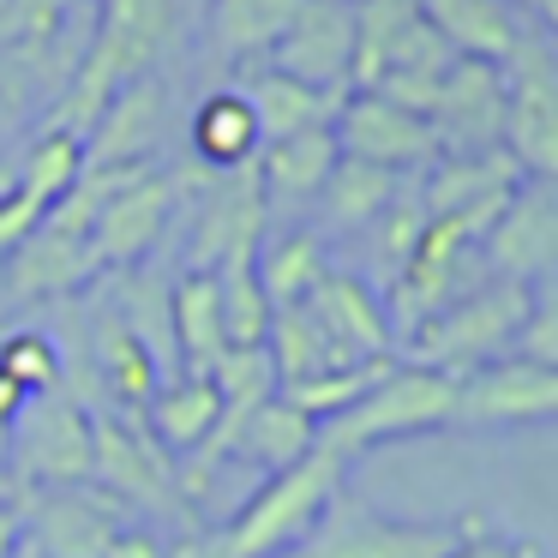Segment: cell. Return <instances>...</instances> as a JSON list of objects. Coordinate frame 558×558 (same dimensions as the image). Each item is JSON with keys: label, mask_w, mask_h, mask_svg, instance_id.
Returning a JSON list of instances; mask_svg holds the SVG:
<instances>
[{"label": "cell", "mask_w": 558, "mask_h": 558, "mask_svg": "<svg viewBox=\"0 0 558 558\" xmlns=\"http://www.w3.org/2000/svg\"><path fill=\"white\" fill-rule=\"evenodd\" d=\"M445 558H541L529 541H510V534H493L486 522H462L457 529V546Z\"/></svg>", "instance_id": "35"}, {"label": "cell", "mask_w": 558, "mask_h": 558, "mask_svg": "<svg viewBox=\"0 0 558 558\" xmlns=\"http://www.w3.org/2000/svg\"><path fill=\"white\" fill-rule=\"evenodd\" d=\"M169 558H234V553L222 541V529H186L169 541Z\"/></svg>", "instance_id": "36"}, {"label": "cell", "mask_w": 558, "mask_h": 558, "mask_svg": "<svg viewBox=\"0 0 558 558\" xmlns=\"http://www.w3.org/2000/svg\"><path fill=\"white\" fill-rule=\"evenodd\" d=\"M330 133H337L342 157L378 162V169H390V174H421L426 162L438 157L426 114L402 109V102L378 97V90H349V97L337 102Z\"/></svg>", "instance_id": "11"}, {"label": "cell", "mask_w": 558, "mask_h": 558, "mask_svg": "<svg viewBox=\"0 0 558 558\" xmlns=\"http://www.w3.org/2000/svg\"><path fill=\"white\" fill-rule=\"evenodd\" d=\"M253 270H258V289H265L270 306H294L325 277V241H318V229H289L277 241H258Z\"/></svg>", "instance_id": "29"}, {"label": "cell", "mask_w": 558, "mask_h": 558, "mask_svg": "<svg viewBox=\"0 0 558 558\" xmlns=\"http://www.w3.org/2000/svg\"><path fill=\"white\" fill-rule=\"evenodd\" d=\"M7 558H43V553H37V546L25 541V534H19V541H13V553H7Z\"/></svg>", "instance_id": "40"}, {"label": "cell", "mask_w": 558, "mask_h": 558, "mask_svg": "<svg viewBox=\"0 0 558 558\" xmlns=\"http://www.w3.org/2000/svg\"><path fill=\"white\" fill-rule=\"evenodd\" d=\"M558 258V210H553V181H522L505 198L481 234V265L510 282H546Z\"/></svg>", "instance_id": "14"}, {"label": "cell", "mask_w": 558, "mask_h": 558, "mask_svg": "<svg viewBox=\"0 0 558 558\" xmlns=\"http://www.w3.org/2000/svg\"><path fill=\"white\" fill-rule=\"evenodd\" d=\"M414 7L450 49L474 54V61H505L510 43L529 31L522 7H510V0H414Z\"/></svg>", "instance_id": "24"}, {"label": "cell", "mask_w": 558, "mask_h": 558, "mask_svg": "<svg viewBox=\"0 0 558 558\" xmlns=\"http://www.w3.org/2000/svg\"><path fill=\"white\" fill-rule=\"evenodd\" d=\"M85 277H97V253H90L85 234H61L49 222L25 234V241L7 253V289L19 301H43V294H66Z\"/></svg>", "instance_id": "22"}, {"label": "cell", "mask_w": 558, "mask_h": 558, "mask_svg": "<svg viewBox=\"0 0 558 558\" xmlns=\"http://www.w3.org/2000/svg\"><path fill=\"white\" fill-rule=\"evenodd\" d=\"M301 0H210V49L234 66H253L289 31Z\"/></svg>", "instance_id": "27"}, {"label": "cell", "mask_w": 558, "mask_h": 558, "mask_svg": "<svg viewBox=\"0 0 558 558\" xmlns=\"http://www.w3.org/2000/svg\"><path fill=\"white\" fill-rule=\"evenodd\" d=\"M102 558H169V541H162V534H150V529H121Z\"/></svg>", "instance_id": "37"}, {"label": "cell", "mask_w": 558, "mask_h": 558, "mask_svg": "<svg viewBox=\"0 0 558 558\" xmlns=\"http://www.w3.org/2000/svg\"><path fill=\"white\" fill-rule=\"evenodd\" d=\"M169 205H174V174H138L126 181L109 205L97 210L90 222V253H97V270H121V265H138V258L157 246L162 222H169Z\"/></svg>", "instance_id": "15"}, {"label": "cell", "mask_w": 558, "mask_h": 558, "mask_svg": "<svg viewBox=\"0 0 558 558\" xmlns=\"http://www.w3.org/2000/svg\"><path fill=\"white\" fill-rule=\"evenodd\" d=\"M85 169V138L78 133H61L54 126L49 138H37V150L25 157V174L13 181V193L0 198V253H13L43 217L66 198V186L78 181Z\"/></svg>", "instance_id": "16"}, {"label": "cell", "mask_w": 558, "mask_h": 558, "mask_svg": "<svg viewBox=\"0 0 558 558\" xmlns=\"http://www.w3.org/2000/svg\"><path fill=\"white\" fill-rule=\"evenodd\" d=\"M229 174V186H217L205 205V222H198L193 234V270H217L229 265V258H253L258 241H265V193H258V174L253 162H241V169H222Z\"/></svg>", "instance_id": "17"}, {"label": "cell", "mask_w": 558, "mask_h": 558, "mask_svg": "<svg viewBox=\"0 0 558 558\" xmlns=\"http://www.w3.org/2000/svg\"><path fill=\"white\" fill-rule=\"evenodd\" d=\"M169 337L186 373H210L217 354L229 349L222 337V301H217V270H186L169 289Z\"/></svg>", "instance_id": "25"}, {"label": "cell", "mask_w": 558, "mask_h": 558, "mask_svg": "<svg viewBox=\"0 0 558 558\" xmlns=\"http://www.w3.org/2000/svg\"><path fill=\"white\" fill-rule=\"evenodd\" d=\"M25 409V390L13 385V378H0V433H7V426H13V414Z\"/></svg>", "instance_id": "38"}, {"label": "cell", "mask_w": 558, "mask_h": 558, "mask_svg": "<svg viewBox=\"0 0 558 558\" xmlns=\"http://www.w3.org/2000/svg\"><path fill=\"white\" fill-rule=\"evenodd\" d=\"M13 517H19V534H25L43 558H102L109 541L126 529V505L109 498L102 486H90V481L19 486Z\"/></svg>", "instance_id": "7"}, {"label": "cell", "mask_w": 558, "mask_h": 558, "mask_svg": "<svg viewBox=\"0 0 558 558\" xmlns=\"http://www.w3.org/2000/svg\"><path fill=\"white\" fill-rule=\"evenodd\" d=\"M505 73V150L529 181L558 174V73H553V43L541 31H522L510 54L498 61Z\"/></svg>", "instance_id": "6"}, {"label": "cell", "mask_w": 558, "mask_h": 558, "mask_svg": "<svg viewBox=\"0 0 558 558\" xmlns=\"http://www.w3.org/2000/svg\"><path fill=\"white\" fill-rule=\"evenodd\" d=\"M241 97L258 121V145H265V138H289V133H301V126H330L337 121V102L349 97V90H313V85H301V78L277 73V66H253Z\"/></svg>", "instance_id": "23"}, {"label": "cell", "mask_w": 558, "mask_h": 558, "mask_svg": "<svg viewBox=\"0 0 558 558\" xmlns=\"http://www.w3.org/2000/svg\"><path fill=\"white\" fill-rule=\"evenodd\" d=\"M97 354H102V373H109L114 397H121V402H133V409H145V402H150V390L162 385V366L150 361V349L133 337V330H126V318H109V325H102Z\"/></svg>", "instance_id": "33"}, {"label": "cell", "mask_w": 558, "mask_h": 558, "mask_svg": "<svg viewBox=\"0 0 558 558\" xmlns=\"http://www.w3.org/2000/svg\"><path fill=\"white\" fill-rule=\"evenodd\" d=\"M90 486H102L109 498H121L126 510H181V486H174V462L138 426H121L109 414L90 421Z\"/></svg>", "instance_id": "12"}, {"label": "cell", "mask_w": 558, "mask_h": 558, "mask_svg": "<svg viewBox=\"0 0 558 558\" xmlns=\"http://www.w3.org/2000/svg\"><path fill=\"white\" fill-rule=\"evenodd\" d=\"M462 522H397L378 510L354 505L349 493H337L325 505V517L277 558H445L457 546Z\"/></svg>", "instance_id": "8"}, {"label": "cell", "mask_w": 558, "mask_h": 558, "mask_svg": "<svg viewBox=\"0 0 558 558\" xmlns=\"http://www.w3.org/2000/svg\"><path fill=\"white\" fill-rule=\"evenodd\" d=\"M193 150L210 169H241L258 157V121L241 90H210L193 114Z\"/></svg>", "instance_id": "30"}, {"label": "cell", "mask_w": 558, "mask_h": 558, "mask_svg": "<svg viewBox=\"0 0 558 558\" xmlns=\"http://www.w3.org/2000/svg\"><path fill=\"white\" fill-rule=\"evenodd\" d=\"M330 162H337V133L330 126H301L289 138H265L253 157L258 193H265V210H301L318 198Z\"/></svg>", "instance_id": "18"}, {"label": "cell", "mask_w": 558, "mask_h": 558, "mask_svg": "<svg viewBox=\"0 0 558 558\" xmlns=\"http://www.w3.org/2000/svg\"><path fill=\"white\" fill-rule=\"evenodd\" d=\"M529 174L517 169L505 145L493 150H457V157H433L421 169V198H426V217H445V210H469V205H486V198H505Z\"/></svg>", "instance_id": "21"}, {"label": "cell", "mask_w": 558, "mask_h": 558, "mask_svg": "<svg viewBox=\"0 0 558 558\" xmlns=\"http://www.w3.org/2000/svg\"><path fill=\"white\" fill-rule=\"evenodd\" d=\"M534 282H510V277H486L481 289H462L450 306H438L426 325L409 330V361L433 366V373H469L486 366L498 354H510L522 318H529Z\"/></svg>", "instance_id": "4"}, {"label": "cell", "mask_w": 558, "mask_h": 558, "mask_svg": "<svg viewBox=\"0 0 558 558\" xmlns=\"http://www.w3.org/2000/svg\"><path fill=\"white\" fill-rule=\"evenodd\" d=\"M0 493H7V457H0Z\"/></svg>", "instance_id": "41"}, {"label": "cell", "mask_w": 558, "mask_h": 558, "mask_svg": "<svg viewBox=\"0 0 558 558\" xmlns=\"http://www.w3.org/2000/svg\"><path fill=\"white\" fill-rule=\"evenodd\" d=\"M342 474H349V457H337L325 438H318L301 462L265 474V486H258V493L222 522L229 553L234 558H277V553H289V546L325 517L330 498L342 493Z\"/></svg>", "instance_id": "3"}, {"label": "cell", "mask_w": 558, "mask_h": 558, "mask_svg": "<svg viewBox=\"0 0 558 558\" xmlns=\"http://www.w3.org/2000/svg\"><path fill=\"white\" fill-rule=\"evenodd\" d=\"M553 414H558V366L522 361V354H498L486 366L457 373L450 426L493 433V426H541Z\"/></svg>", "instance_id": "9"}, {"label": "cell", "mask_w": 558, "mask_h": 558, "mask_svg": "<svg viewBox=\"0 0 558 558\" xmlns=\"http://www.w3.org/2000/svg\"><path fill=\"white\" fill-rule=\"evenodd\" d=\"M349 54H354V0H301L265 66L301 78L313 90H349Z\"/></svg>", "instance_id": "13"}, {"label": "cell", "mask_w": 558, "mask_h": 558, "mask_svg": "<svg viewBox=\"0 0 558 558\" xmlns=\"http://www.w3.org/2000/svg\"><path fill=\"white\" fill-rule=\"evenodd\" d=\"M510 7H529V13H541V19H553V7H558V0H510Z\"/></svg>", "instance_id": "39"}, {"label": "cell", "mask_w": 558, "mask_h": 558, "mask_svg": "<svg viewBox=\"0 0 558 558\" xmlns=\"http://www.w3.org/2000/svg\"><path fill=\"white\" fill-rule=\"evenodd\" d=\"M397 181L402 174L378 169V162H361V157H342L337 150V162H330V174H325V186H318L313 205L325 210L330 229L354 234V229H366V222L385 210V198L397 193Z\"/></svg>", "instance_id": "28"}, {"label": "cell", "mask_w": 558, "mask_h": 558, "mask_svg": "<svg viewBox=\"0 0 558 558\" xmlns=\"http://www.w3.org/2000/svg\"><path fill=\"white\" fill-rule=\"evenodd\" d=\"M169 31H174V0H102L90 54H85V66H78L73 97H66V109L54 126L85 138L90 121L109 109V97H121L133 78L150 73V61L162 54Z\"/></svg>", "instance_id": "1"}, {"label": "cell", "mask_w": 558, "mask_h": 558, "mask_svg": "<svg viewBox=\"0 0 558 558\" xmlns=\"http://www.w3.org/2000/svg\"><path fill=\"white\" fill-rule=\"evenodd\" d=\"M217 301H222V337H229V349H253V342H265L270 301H265V289H258L253 258H229V265H217Z\"/></svg>", "instance_id": "31"}, {"label": "cell", "mask_w": 558, "mask_h": 558, "mask_svg": "<svg viewBox=\"0 0 558 558\" xmlns=\"http://www.w3.org/2000/svg\"><path fill=\"white\" fill-rule=\"evenodd\" d=\"M0 378H13L25 397L54 390V385H61V354H54L49 337H37V330H19V337L0 342Z\"/></svg>", "instance_id": "34"}, {"label": "cell", "mask_w": 558, "mask_h": 558, "mask_svg": "<svg viewBox=\"0 0 558 558\" xmlns=\"http://www.w3.org/2000/svg\"><path fill=\"white\" fill-rule=\"evenodd\" d=\"M450 402H457V378L433 373V366H385L361 397L342 414H330L318 426L337 457H366L378 445H397V438H421V433H445L450 426Z\"/></svg>", "instance_id": "2"}, {"label": "cell", "mask_w": 558, "mask_h": 558, "mask_svg": "<svg viewBox=\"0 0 558 558\" xmlns=\"http://www.w3.org/2000/svg\"><path fill=\"white\" fill-rule=\"evenodd\" d=\"M426 126H433L438 157L505 145V73H498V61L457 54L426 102Z\"/></svg>", "instance_id": "10"}, {"label": "cell", "mask_w": 558, "mask_h": 558, "mask_svg": "<svg viewBox=\"0 0 558 558\" xmlns=\"http://www.w3.org/2000/svg\"><path fill=\"white\" fill-rule=\"evenodd\" d=\"M0 457H7V486H66L90 481V414L61 390H37L13 426L0 433Z\"/></svg>", "instance_id": "5"}, {"label": "cell", "mask_w": 558, "mask_h": 558, "mask_svg": "<svg viewBox=\"0 0 558 558\" xmlns=\"http://www.w3.org/2000/svg\"><path fill=\"white\" fill-rule=\"evenodd\" d=\"M306 313L325 325V337L342 349V361H390V318L385 306L366 294V282L354 277H318V289L306 294Z\"/></svg>", "instance_id": "19"}, {"label": "cell", "mask_w": 558, "mask_h": 558, "mask_svg": "<svg viewBox=\"0 0 558 558\" xmlns=\"http://www.w3.org/2000/svg\"><path fill=\"white\" fill-rule=\"evenodd\" d=\"M138 414H145L150 438H157L169 457H186V450H198L210 438V426H217V414H222V397L205 373H186V378H174V385L150 390V402Z\"/></svg>", "instance_id": "26"}, {"label": "cell", "mask_w": 558, "mask_h": 558, "mask_svg": "<svg viewBox=\"0 0 558 558\" xmlns=\"http://www.w3.org/2000/svg\"><path fill=\"white\" fill-rule=\"evenodd\" d=\"M390 361H354V366H325V373H306V378H289V385H277L282 397L294 402L301 414H313L318 426L330 421V414H342L354 397H361L366 385H373L378 373H385Z\"/></svg>", "instance_id": "32"}, {"label": "cell", "mask_w": 558, "mask_h": 558, "mask_svg": "<svg viewBox=\"0 0 558 558\" xmlns=\"http://www.w3.org/2000/svg\"><path fill=\"white\" fill-rule=\"evenodd\" d=\"M313 445H318V421L294 409L282 390H270L265 402H253V409L234 421L222 457L246 462V469H258V474H277V469H289V462H301Z\"/></svg>", "instance_id": "20"}]
</instances>
